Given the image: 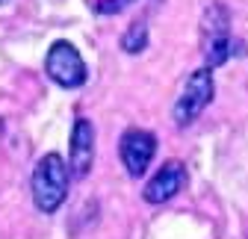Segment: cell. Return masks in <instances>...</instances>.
Masks as SVG:
<instances>
[{
	"label": "cell",
	"instance_id": "obj_8",
	"mask_svg": "<svg viewBox=\"0 0 248 239\" xmlns=\"http://www.w3.org/2000/svg\"><path fill=\"white\" fill-rule=\"evenodd\" d=\"M145 45H148V27H145V21L130 24V30L121 36V47L127 50V53H139Z\"/></svg>",
	"mask_w": 248,
	"mask_h": 239
},
{
	"label": "cell",
	"instance_id": "obj_9",
	"mask_svg": "<svg viewBox=\"0 0 248 239\" xmlns=\"http://www.w3.org/2000/svg\"><path fill=\"white\" fill-rule=\"evenodd\" d=\"M127 3H133V0H107V3H101V12H118Z\"/></svg>",
	"mask_w": 248,
	"mask_h": 239
},
{
	"label": "cell",
	"instance_id": "obj_4",
	"mask_svg": "<svg viewBox=\"0 0 248 239\" xmlns=\"http://www.w3.org/2000/svg\"><path fill=\"white\" fill-rule=\"evenodd\" d=\"M45 71L62 89H80L86 83V62H83V56L77 53V47L68 45V42H56L47 50Z\"/></svg>",
	"mask_w": 248,
	"mask_h": 239
},
{
	"label": "cell",
	"instance_id": "obj_3",
	"mask_svg": "<svg viewBox=\"0 0 248 239\" xmlns=\"http://www.w3.org/2000/svg\"><path fill=\"white\" fill-rule=\"evenodd\" d=\"M213 92H216V83H213V68L204 65L198 71L189 74V80H186L183 92L177 95L174 101V109H171V118L177 127H189L195 118L204 112V106L213 101Z\"/></svg>",
	"mask_w": 248,
	"mask_h": 239
},
{
	"label": "cell",
	"instance_id": "obj_7",
	"mask_svg": "<svg viewBox=\"0 0 248 239\" xmlns=\"http://www.w3.org/2000/svg\"><path fill=\"white\" fill-rule=\"evenodd\" d=\"M95 163V127L89 118H80L71 130V174L74 177H86Z\"/></svg>",
	"mask_w": 248,
	"mask_h": 239
},
{
	"label": "cell",
	"instance_id": "obj_5",
	"mask_svg": "<svg viewBox=\"0 0 248 239\" xmlns=\"http://www.w3.org/2000/svg\"><path fill=\"white\" fill-rule=\"evenodd\" d=\"M118 151H121V163L127 168V174L142 177L148 171L154 154H157V136L148 130H127L118 145Z\"/></svg>",
	"mask_w": 248,
	"mask_h": 239
},
{
	"label": "cell",
	"instance_id": "obj_1",
	"mask_svg": "<svg viewBox=\"0 0 248 239\" xmlns=\"http://www.w3.org/2000/svg\"><path fill=\"white\" fill-rule=\"evenodd\" d=\"M68 177H71V168L62 163L59 154H45L36 163L30 186H33V201L42 213H56L59 210V204L68 195Z\"/></svg>",
	"mask_w": 248,
	"mask_h": 239
},
{
	"label": "cell",
	"instance_id": "obj_6",
	"mask_svg": "<svg viewBox=\"0 0 248 239\" xmlns=\"http://www.w3.org/2000/svg\"><path fill=\"white\" fill-rule=\"evenodd\" d=\"M183 186H186V168H183V163H180V160H169V163L148 180V186H145L142 195H145L148 204H166V201H171Z\"/></svg>",
	"mask_w": 248,
	"mask_h": 239
},
{
	"label": "cell",
	"instance_id": "obj_10",
	"mask_svg": "<svg viewBox=\"0 0 248 239\" xmlns=\"http://www.w3.org/2000/svg\"><path fill=\"white\" fill-rule=\"evenodd\" d=\"M0 3H6V0H0Z\"/></svg>",
	"mask_w": 248,
	"mask_h": 239
},
{
	"label": "cell",
	"instance_id": "obj_2",
	"mask_svg": "<svg viewBox=\"0 0 248 239\" xmlns=\"http://www.w3.org/2000/svg\"><path fill=\"white\" fill-rule=\"evenodd\" d=\"M231 18L228 9L222 3H210L204 9V21H201V47H204V62L210 68H219L222 62H228L231 56Z\"/></svg>",
	"mask_w": 248,
	"mask_h": 239
}]
</instances>
